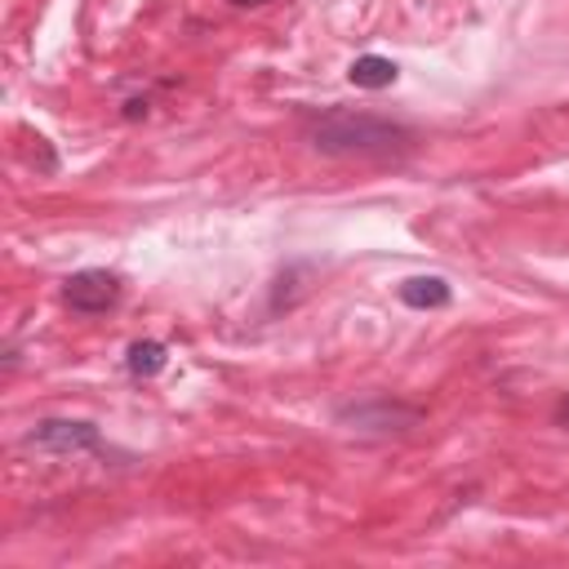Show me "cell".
<instances>
[{
  "mask_svg": "<svg viewBox=\"0 0 569 569\" xmlns=\"http://www.w3.org/2000/svg\"><path fill=\"white\" fill-rule=\"evenodd\" d=\"M307 142L311 151L320 156H396V151H409L413 142V129L400 124V120H387V116H369V111H347V107H329L320 116L307 120Z\"/></svg>",
  "mask_w": 569,
  "mask_h": 569,
  "instance_id": "obj_1",
  "label": "cell"
},
{
  "mask_svg": "<svg viewBox=\"0 0 569 569\" xmlns=\"http://www.w3.org/2000/svg\"><path fill=\"white\" fill-rule=\"evenodd\" d=\"M22 445L40 453H58V458H111V445L89 418H40L31 422Z\"/></svg>",
  "mask_w": 569,
  "mask_h": 569,
  "instance_id": "obj_2",
  "label": "cell"
},
{
  "mask_svg": "<svg viewBox=\"0 0 569 569\" xmlns=\"http://www.w3.org/2000/svg\"><path fill=\"white\" fill-rule=\"evenodd\" d=\"M418 422H422V409L405 405V400H391V396H373V400L338 409V427H347L356 436H405Z\"/></svg>",
  "mask_w": 569,
  "mask_h": 569,
  "instance_id": "obj_3",
  "label": "cell"
},
{
  "mask_svg": "<svg viewBox=\"0 0 569 569\" xmlns=\"http://www.w3.org/2000/svg\"><path fill=\"white\" fill-rule=\"evenodd\" d=\"M62 302L80 316H98V311H111L120 302V276L116 271H102V267H84L76 276L62 280Z\"/></svg>",
  "mask_w": 569,
  "mask_h": 569,
  "instance_id": "obj_4",
  "label": "cell"
},
{
  "mask_svg": "<svg viewBox=\"0 0 569 569\" xmlns=\"http://www.w3.org/2000/svg\"><path fill=\"white\" fill-rule=\"evenodd\" d=\"M449 298H453V289H449V280H445V276H409V280L400 284V302H405V307H413V311L449 307Z\"/></svg>",
  "mask_w": 569,
  "mask_h": 569,
  "instance_id": "obj_5",
  "label": "cell"
},
{
  "mask_svg": "<svg viewBox=\"0 0 569 569\" xmlns=\"http://www.w3.org/2000/svg\"><path fill=\"white\" fill-rule=\"evenodd\" d=\"M396 76H400V67L391 58H382V53H360L347 67V80L356 89H387V84H396Z\"/></svg>",
  "mask_w": 569,
  "mask_h": 569,
  "instance_id": "obj_6",
  "label": "cell"
},
{
  "mask_svg": "<svg viewBox=\"0 0 569 569\" xmlns=\"http://www.w3.org/2000/svg\"><path fill=\"white\" fill-rule=\"evenodd\" d=\"M164 365H169V347L156 342V338H138V342H129V351H124V369H129L133 378H156Z\"/></svg>",
  "mask_w": 569,
  "mask_h": 569,
  "instance_id": "obj_7",
  "label": "cell"
},
{
  "mask_svg": "<svg viewBox=\"0 0 569 569\" xmlns=\"http://www.w3.org/2000/svg\"><path fill=\"white\" fill-rule=\"evenodd\" d=\"M556 422H560V427H565V431H569V396H565V400H560V405H556Z\"/></svg>",
  "mask_w": 569,
  "mask_h": 569,
  "instance_id": "obj_8",
  "label": "cell"
},
{
  "mask_svg": "<svg viewBox=\"0 0 569 569\" xmlns=\"http://www.w3.org/2000/svg\"><path fill=\"white\" fill-rule=\"evenodd\" d=\"M231 4H240V9H249V4H267V0H231Z\"/></svg>",
  "mask_w": 569,
  "mask_h": 569,
  "instance_id": "obj_9",
  "label": "cell"
}]
</instances>
